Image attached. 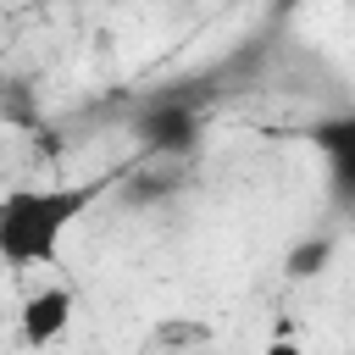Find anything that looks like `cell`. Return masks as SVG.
Here are the masks:
<instances>
[{
    "label": "cell",
    "mask_w": 355,
    "mask_h": 355,
    "mask_svg": "<svg viewBox=\"0 0 355 355\" xmlns=\"http://www.w3.org/2000/svg\"><path fill=\"white\" fill-rule=\"evenodd\" d=\"M111 172L100 178H55V183H11L0 189V266L6 272H50L67 255V239L89 211L111 194Z\"/></svg>",
    "instance_id": "1"
},
{
    "label": "cell",
    "mask_w": 355,
    "mask_h": 355,
    "mask_svg": "<svg viewBox=\"0 0 355 355\" xmlns=\"http://www.w3.org/2000/svg\"><path fill=\"white\" fill-rule=\"evenodd\" d=\"M72 322H78V288L61 283V277H44L17 305V344L28 355H44V349H55L72 333Z\"/></svg>",
    "instance_id": "2"
},
{
    "label": "cell",
    "mask_w": 355,
    "mask_h": 355,
    "mask_svg": "<svg viewBox=\"0 0 355 355\" xmlns=\"http://www.w3.org/2000/svg\"><path fill=\"white\" fill-rule=\"evenodd\" d=\"M305 144L322 155L333 200L355 205V105H349V111H333V116H322V122H311V128H305Z\"/></svg>",
    "instance_id": "3"
},
{
    "label": "cell",
    "mask_w": 355,
    "mask_h": 355,
    "mask_svg": "<svg viewBox=\"0 0 355 355\" xmlns=\"http://www.w3.org/2000/svg\"><path fill=\"white\" fill-rule=\"evenodd\" d=\"M327 255H333V239H305V244L288 255V277H316V272L327 266Z\"/></svg>",
    "instance_id": "4"
},
{
    "label": "cell",
    "mask_w": 355,
    "mask_h": 355,
    "mask_svg": "<svg viewBox=\"0 0 355 355\" xmlns=\"http://www.w3.org/2000/svg\"><path fill=\"white\" fill-rule=\"evenodd\" d=\"M261 355H311V349H305V338H300L294 327H277V333H266Z\"/></svg>",
    "instance_id": "5"
}]
</instances>
